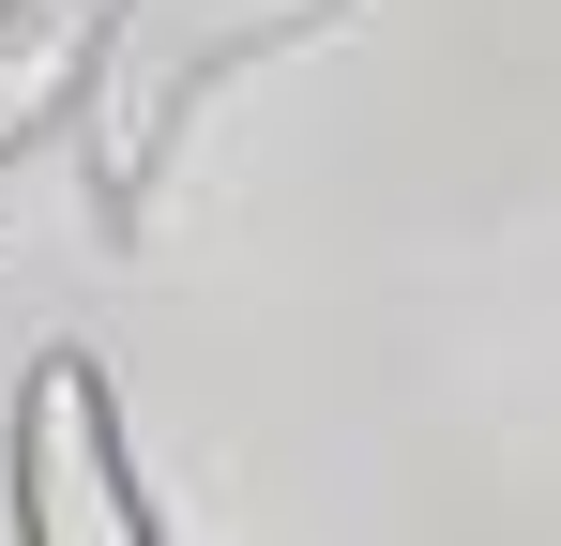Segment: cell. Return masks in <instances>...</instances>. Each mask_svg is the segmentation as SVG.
I'll return each mask as SVG.
<instances>
[{
    "label": "cell",
    "mask_w": 561,
    "mask_h": 546,
    "mask_svg": "<svg viewBox=\"0 0 561 546\" xmlns=\"http://www.w3.org/2000/svg\"><path fill=\"white\" fill-rule=\"evenodd\" d=\"M365 0H92L77 15V152H92V213L106 228H152V182L183 152V122L243 61H288L319 31H350Z\"/></svg>",
    "instance_id": "obj_1"
},
{
    "label": "cell",
    "mask_w": 561,
    "mask_h": 546,
    "mask_svg": "<svg viewBox=\"0 0 561 546\" xmlns=\"http://www.w3.org/2000/svg\"><path fill=\"white\" fill-rule=\"evenodd\" d=\"M61 122H77V15L31 0V15H0V168L46 152Z\"/></svg>",
    "instance_id": "obj_3"
},
{
    "label": "cell",
    "mask_w": 561,
    "mask_h": 546,
    "mask_svg": "<svg viewBox=\"0 0 561 546\" xmlns=\"http://www.w3.org/2000/svg\"><path fill=\"white\" fill-rule=\"evenodd\" d=\"M15 532L31 546H152V486H137V441H122V395H106L92 350H46L31 395H15Z\"/></svg>",
    "instance_id": "obj_2"
},
{
    "label": "cell",
    "mask_w": 561,
    "mask_h": 546,
    "mask_svg": "<svg viewBox=\"0 0 561 546\" xmlns=\"http://www.w3.org/2000/svg\"><path fill=\"white\" fill-rule=\"evenodd\" d=\"M0 15H31V0H0Z\"/></svg>",
    "instance_id": "obj_4"
}]
</instances>
